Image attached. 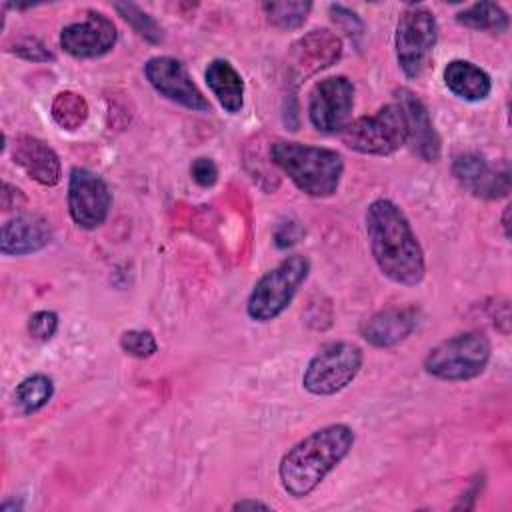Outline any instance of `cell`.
Instances as JSON below:
<instances>
[{"mask_svg":"<svg viewBox=\"0 0 512 512\" xmlns=\"http://www.w3.org/2000/svg\"><path fill=\"white\" fill-rule=\"evenodd\" d=\"M366 236L378 270L400 286H416L424 280V250L398 204L376 198L366 208Z\"/></svg>","mask_w":512,"mask_h":512,"instance_id":"1","label":"cell"},{"mask_svg":"<svg viewBox=\"0 0 512 512\" xmlns=\"http://www.w3.org/2000/svg\"><path fill=\"white\" fill-rule=\"evenodd\" d=\"M356 434L348 424L322 426L284 452L278 480L292 498L310 496L324 478L350 454Z\"/></svg>","mask_w":512,"mask_h":512,"instance_id":"2","label":"cell"},{"mask_svg":"<svg viewBox=\"0 0 512 512\" xmlns=\"http://www.w3.org/2000/svg\"><path fill=\"white\" fill-rule=\"evenodd\" d=\"M272 162L292 180V184L312 198L332 196L344 174L340 152L292 140H278L270 148Z\"/></svg>","mask_w":512,"mask_h":512,"instance_id":"3","label":"cell"},{"mask_svg":"<svg viewBox=\"0 0 512 512\" xmlns=\"http://www.w3.org/2000/svg\"><path fill=\"white\" fill-rule=\"evenodd\" d=\"M492 344L482 332H460L438 342L422 360L424 372L444 382L474 380L488 368Z\"/></svg>","mask_w":512,"mask_h":512,"instance_id":"4","label":"cell"},{"mask_svg":"<svg viewBox=\"0 0 512 512\" xmlns=\"http://www.w3.org/2000/svg\"><path fill=\"white\" fill-rule=\"evenodd\" d=\"M310 274V260L302 254H290L258 278L246 300V314L254 322L276 320L294 300Z\"/></svg>","mask_w":512,"mask_h":512,"instance_id":"5","label":"cell"},{"mask_svg":"<svg viewBox=\"0 0 512 512\" xmlns=\"http://www.w3.org/2000/svg\"><path fill=\"white\" fill-rule=\"evenodd\" d=\"M364 364V352L352 342H328L306 364L302 386L312 396H332L354 382Z\"/></svg>","mask_w":512,"mask_h":512,"instance_id":"6","label":"cell"},{"mask_svg":"<svg viewBox=\"0 0 512 512\" xmlns=\"http://www.w3.org/2000/svg\"><path fill=\"white\" fill-rule=\"evenodd\" d=\"M342 142L360 154L390 156L406 144V126L396 102L384 104L370 116L350 120L340 132Z\"/></svg>","mask_w":512,"mask_h":512,"instance_id":"7","label":"cell"},{"mask_svg":"<svg viewBox=\"0 0 512 512\" xmlns=\"http://www.w3.org/2000/svg\"><path fill=\"white\" fill-rule=\"evenodd\" d=\"M436 42H438L436 16L424 6H408L400 14L396 22V32H394L396 60L404 76L418 78L424 72Z\"/></svg>","mask_w":512,"mask_h":512,"instance_id":"8","label":"cell"},{"mask_svg":"<svg viewBox=\"0 0 512 512\" xmlns=\"http://www.w3.org/2000/svg\"><path fill=\"white\" fill-rule=\"evenodd\" d=\"M68 214L82 230L100 228L110 212L112 194L96 172L74 166L68 176Z\"/></svg>","mask_w":512,"mask_h":512,"instance_id":"9","label":"cell"},{"mask_svg":"<svg viewBox=\"0 0 512 512\" xmlns=\"http://www.w3.org/2000/svg\"><path fill=\"white\" fill-rule=\"evenodd\" d=\"M354 108V84L346 76H328L314 84L308 98V120L324 134L342 132Z\"/></svg>","mask_w":512,"mask_h":512,"instance_id":"10","label":"cell"},{"mask_svg":"<svg viewBox=\"0 0 512 512\" xmlns=\"http://www.w3.org/2000/svg\"><path fill=\"white\" fill-rule=\"evenodd\" d=\"M144 76L148 84L166 100L192 112L210 110V102L180 60L172 56H152L144 64Z\"/></svg>","mask_w":512,"mask_h":512,"instance_id":"11","label":"cell"},{"mask_svg":"<svg viewBox=\"0 0 512 512\" xmlns=\"http://www.w3.org/2000/svg\"><path fill=\"white\" fill-rule=\"evenodd\" d=\"M118 40L114 22L96 10H88L86 18L72 22L60 32V48L78 60L100 58L108 54Z\"/></svg>","mask_w":512,"mask_h":512,"instance_id":"12","label":"cell"},{"mask_svg":"<svg viewBox=\"0 0 512 512\" xmlns=\"http://www.w3.org/2000/svg\"><path fill=\"white\" fill-rule=\"evenodd\" d=\"M452 172L462 188L482 200H498L510 192L508 168H494L478 152H462L452 160Z\"/></svg>","mask_w":512,"mask_h":512,"instance_id":"13","label":"cell"},{"mask_svg":"<svg viewBox=\"0 0 512 512\" xmlns=\"http://www.w3.org/2000/svg\"><path fill=\"white\" fill-rule=\"evenodd\" d=\"M404 116L406 126V144L418 154L424 162H436L442 152V140L434 128L426 104L408 88L396 90V100Z\"/></svg>","mask_w":512,"mask_h":512,"instance_id":"14","label":"cell"},{"mask_svg":"<svg viewBox=\"0 0 512 512\" xmlns=\"http://www.w3.org/2000/svg\"><path fill=\"white\" fill-rule=\"evenodd\" d=\"M340 54L342 40L326 28H316L292 44L288 56V70L294 78L302 80L322 68L332 66L340 58Z\"/></svg>","mask_w":512,"mask_h":512,"instance_id":"15","label":"cell"},{"mask_svg":"<svg viewBox=\"0 0 512 512\" xmlns=\"http://www.w3.org/2000/svg\"><path fill=\"white\" fill-rule=\"evenodd\" d=\"M418 318L416 306H390L366 318L360 324V336L374 348H392L416 330Z\"/></svg>","mask_w":512,"mask_h":512,"instance_id":"16","label":"cell"},{"mask_svg":"<svg viewBox=\"0 0 512 512\" xmlns=\"http://www.w3.org/2000/svg\"><path fill=\"white\" fill-rule=\"evenodd\" d=\"M52 242V228L46 218L32 212H18L2 224L0 252L4 256H26L40 252Z\"/></svg>","mask_w":512,"mask_h":512,"instance_id":"17","label":"cell"},{"mask_svg":"<svg viewBox=\"0 0 512 512\" xmlns=\"http://www.w3.org/2000/svg\"><path fill=\"white\" fill-rule=\"evenodd\" d=\"M14 162L42 186H56L62 180V166L58 154L40 138L18 134L12 144Z\"/></svg>","mask_w":512,"mask_h":512,"instance_id":"18","label":"cell"},{"mask_svg":"<svg viewBox=\"0 0 512 512\" xmlns=\"http://www.w3.org/2000/svg\"><path fill=\"white\" fill-rule=\"evenodd\" d=\"M442 76H444L446 88L456 98L466 102L486 100L492 92V80L488 72L470 60H462V58L450 60Z\"/></svg>","mask_w":512,"mask_h":512,"instance_id":"19","label":"cell"},{"mask_svg":"<svg viewBox=\"0 0 512 512\" xmlns=\"http://www.w3.org/2000/svg\"><path fill=\"white\" fill-rule=\"evenodd\" d=\"M204 80L228 114H238L244 106V80L240 72L224 58H214L204 70Z\"/></svg>","mask_w":512,"mask_h":512,"instance_id":"20","label":"cell"},{"mask_svg":"<svg viewBox=\"0 0 512 512\" xmlns=\"http://www.w3.org/2000/svg\"><path fill=\"white\" fill-rule=\"evenodd\" d=\"M456 22L490 34H504L510 26V18L506 10L496 2H476L466 6L464 10L456 12Z\"/></svg>","mask_w":512,"mask_h":512,"instance_id":"21","label":"cell"},{"mask_svg":"<svg viewBox=\"0 0 512 512\" xmlns=\"http://www.w3.org/2000/svg\"><path fill=\"white\" fill-rule=\"evenodd\" d=\"M54 396V380L48 374L36 372L20 380L14 390L16 406L22 414H34L42 410Z\"/></svg>","mask_w":512,"mask_h":512,"instance_id":"22","label":"cell"},{"mask_svg":"<svg viewBox=\"0 0 512 512\" xmlns=\"http://www.w3.org/2000/svg\"><path fill=\"white\" fill-rule=\"evenodd\" d=\"M52 120L62 130H78L86 118H88V104L82 94H76L72 90L58 92L50 106Z\"/></svg>","mask_w":512,"mask_h":512,"instance_id":"23","label":"cell"},{"mask_svg":"<svg viewBox=\"0 0 512 512\" xmlns=\"http://www.w3.org/2000/svg\"><path fill=\"white\" fill-rule=\"evenodd\" d=\"M262 10L272 26L280 30H294L306 22L312 2H264Z\"/></svg>","mask_w":512,"mask_h":512,"instance_id":"24","label":"cell"},{"mask_svg":"<svg viewBox=\"0 0 512 512\" xmlns=\"http://www.w3.org/2000/svg\"><path fill=\"white\" fill-rule=\"evenodd\" d=\"M114 10L120 14V18L132 26V30L142 36L144 40H148L150 44H160L162 42V28L158 26V22L146 14L140 6L132 4V2H116Z\"/></svg>","mask_w":512,"mask_h":512,"instance_id":"25","label":"cell"},{"mask_svg":"<svg viewBox=\"0 0 512 512\" xmlns=\"http://www.w3.org/2000/svg\"><path fill=\"white\" fill-rule=\"evenodd\" d=\"M120 348L124 354L144 360L158 352V342L150 330L132 328V330H124L120 334Z\"/></svg>","mask_w":512,"mask_h":512,"instance_id":"26","label":"cell"},{"mask_svg":"<svg viewBox=\"0 0 512 512\" xmlns=\"http://www.w3.org/2000/svg\"><path fill=\"white\" fill-rule=\"evenodd\" d=\"M8 52H12L24 60H30V62H54L56 60L52 50H48L46 44H42L38 38H32V36L16 38L14 44L8 46Z\"/></svg>","mask_w":512,"mask_h":512,"instance_id":"27","label":"cell"},{"mask_svg":"<svg viewBox=\"0 0 512 512\" xmlns=\"http://www.w3.org/2000/svg\"><path fill=\"white\" fill-rule=\"evenodd\" d=\"M58 330V314L54 310H38L28 318V334L38 342H48Z\"/></svg>","mask_w":512,"mask_h":512,"instance_id":"28","label":"cell"},{"mask_svg":"<svg viewBox=\"0 0 512 512\" xmlns=\"http://www.w3.org/2000/svg\"><path fill=\"white\" fill-rule=\"evenodd\" d=\"M190 176L192 180L202 186V188H210L216 184L218 180V166L212 158L208 156H198L196 160H192L190 164Z\"/></svg>","mask_w":512,"mask_h":512,"instance_id":"29","label":"cell"},{"mask_svg":"<svg viewBox=\"0 0 512 512\" xmlns=\"http://www.w3.org/2000/svg\"><path fill=\"white\" fill-rule=\"evenodd\" d=\"M304 230L300 226V222L296 220H284L278 222L276 230H274V242L278 248H290L292 244H296L302 238Z\"/></svg>","mask_w":512,"mask_h":512,"instance_id":"30","label":"cell"},{"mask_svg":"<svg viewBox=\"0 0 512 512\" xmlns=\"http://www.w3.org/2000/svg\"><path fill=\"white\" fill-rule=\"evenodd\" d=\"M330 14H332V20L336 22V24H340V26H344V30L352 36V34H360L362 30H364V24H362V20L352 12V10H348L346 6H342V4H330Z\"/></svg>","mask_w":512,"mask_h":512,"instance_id":"31","label":"cell"},{"mask_svg":"<svg viewBox=\"0 0 512 512\" xmlns=\"http://www.w3.org/2000/svg\"><path fill=\"white\" fill-rule=\"evenodd\" d=\"M26 204V196L20 188L12 186L10 182L2 184V208L4 210H20Z\"/></svg>","mask_w":512,"mask_h":512,"instance_id":"32","label":"cell"},{"mask_svg":"<svg viewBox=\"0 0 512 512\" xmlns=\"http://www.w3.org/2000/svg\"><path fill=\"white\" fill-rule=\"evenodd\" d=\"M232 510H270V506L266 502L260 500H252V498H244L232 504Z\"/></svg>","mask_w":512,"mask_h":512,"instance_id":"33","label":"cell"},{"mask_svg":"<svg viewBox=\"0 0 512 512\" xmlns=\"http://www.w3.org/2000/svg\"><path fill=\"white\" fill-rule=\"evenodd\" d=\"M508 216H510V206L504 208L502 212V228H504V236L510 238V222H508Z\"/></svg>","mask_w":512,"mask_h":512,"instance_id":"34","label":"cell"}]
</instances>
